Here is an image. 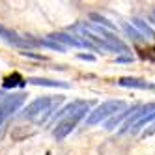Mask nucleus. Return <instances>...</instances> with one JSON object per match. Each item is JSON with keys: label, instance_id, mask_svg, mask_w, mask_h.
<instances>
[{"label": "nucleus", "instance_id": "obj_4", "mask_svg": "<svg viewBox=\"0 0 155 155\" xmlns=\"http://www.w3.org/2000/svg\"><path fill=\"white\" fill-rule=\"evenodd\" d=\"M86 112H88V108H81V110H77V112H73V114H69V116H65V120H62L60 124L56 125V129L52 131L54 138H56V140L65 138V137H68L69 133L75 129V125L82 120V116H84Z\"/></svg>", "mask_w": 155, "mask_h": 155}, {"label": "nucleus", "instance_id": "obj_14", "mask_svg": "<svg viewBox=\"0 0 155 155\" xmlns=\"http://www.w3.org/2000/svg\"><path fill=\"white\" fill-rule=\"evenodd\" d=\"M125 32H127V34H129L133 39H135V41H140V39H144V38L140 36V32H137L135 28H133V26H129V25H125Z\"/></svg>", "mask_w": 155, "mask_h": 155}, {"label": "nucleus", "instance_id": "obj_11", "mask_svg": "<svg viewBox=\"0 0 155 155\" xmlns=\"http://www.w3.org/2000/svg\"><path fill=\"white\" fill-rule=\"evenodd\" d=\"M137 108H138V107H133V108H129V110H124V112H120L118 116L110 118V120L107 121V125H105V127H107V129H114V127H116V125H118V124H120V121L124 120V118H127V116H133V114H135V112H137Z\"/></svg>", "mask_w": 155, "mask_h": 155}, {"label": "nucleus", "instance_id": "obj_18", "mask_svg": "<svg viewBox=\"0 0 155 155\" xmlns=\"http://www.w3.org/2000/svg\"><path fill=\"white\" fill-rule=\"evenodd\" d=\"M153 131H155V125H153Z\"/></svg>", "mask_w": 155, "mask_h": 155}, {"label": "nucleus", "instance_id": "obj_9", "mask_svg": "<svg viewBox=\"0 0 155 155\" xmlns=\"http://www.w3.org/2000/svg\"><path fill=\"white\" fill-rule=\"evenodd\" d=\"M120 86H125V88H150V90H155V84H150V82H144L140 79H133V77H121L118 81Z\"/></svg>", "mask_w": 155, "mask_h": 155}, {"label": "nucleus", "instance_id": "obj_1", "mask_svg": "<svg viewBox=\"0 0 155 155\" xmlns=\"http://www.w3.org/2000/svg\"><path fill=\"white\" fill-rule=\"evenodd\" d=\"M71 32L75 34H81V39L90 41L95 49H105V51H120V52H127V45L121 43L114 34L103 30L101 26H95V25H75L71 28Z\"/></svg>", "mask_w": 155, "mask_h": 155}, {"label": "nucleus", "instance_id": "obj_12", "mask_svg": "<svg viewBox=\"0 0 155 155\" xmlns=\"http://www.w3.org/2000/svg\"><path fill=\"white\" fill-rule=\"evenodd\" d=\"M25 82H26V81H25L19 73H13L12 77H6L4 82H2V86H4V88H13V86H23Z\"/></svg>", "mask_w": 155, "mask_h": 155}, {"label": "nucleus", "instance_id": "obj_6", "mask_svg": "<svg viewBox=\"0 0 155 155\" xmlns=\"http://www.w3.org/2000/svg\"><path fill=\"white\" fill-rule=\"evenodd\" d=\"M49 39L51 41H54V43H58V45H62L64 49H65V45H71V47H88V49H95L90 41H86V39H81L79 36H69V34H52V36H49Z\"/></svg>", "mask_w": 155, "mask_h": 155}, {"label": "nucleus", "instance_id": "obj_5", "mask_svg": "<svg viewBox=\"0 0 155 155\" xmlns=\"http://www.w3.org/2000/svg\"><path fill=\"white\" fill-rule=\"evenodd\" d=\"M25 99H26V95L25 94H15V95H8V97H4V101L0 103V125L4 124V121L12 116L15 110L25 103Z\"/></svg>", "mask_w": 155, "mask_h": 155}, {"label": "nucleus", "instance_id": "obj_19", "mask_svg": "<svg viewBox=\"0 0 155 155\" xmlns=\"http://www.w3.org/2000/svg\"><path fill=\"white\" fill-rule=\"evenodd\" d=\"M0 97H2V94H0Z\"/></svg>", "mask_w": 155, "mask_h": 155}, {"label": "nucleus", "instance_id": "obj_3", "mask_svg": "<svg viewBox=\"0 0 155 155\" xmlns=\"http://www.w3.org/2000/svg\"><path fill=\"white\" fill-rule=\"evenodd\" d=\"M124 107H125L124 101H105L103 105H99V107L94 110V112L88 116L86 125H95V124H99L101 120H105V118H108V116H112L116 110L124 108Z\"/></svg>", "mask_w": 155, "mask_h": 155}, {"label": "nucleus", "instance_id": "obj_15", "mask_svg": "<svg viewBox=\"0 0 155 155\" xmlns=\"http://www.w3.org/2000/svg\"><path fill=\"white\" fill-rule=\"evenodd\" d=\"M92 19H94V21H99V25H103V26H107V28H112V25H110V23H108L107 19H103V17H99V15H95V13L92 15Z\"/></svg>", "mask_w": 155, "mask_h": 155}, {"label": "nucleus", "instance_id": "obj_7", "mask_svg": "<svg viewBox=\"0 0 155 155\" xmlns=\"http://www.w3.org/2000/svg\"><path fill=\"white\" fill-rule=\"evenodd\" d=\"M51 97H39L36 101H32L26 108H25V118H36L39 112H49V107H51Z\"/></svg>", "mask_w": 155, "mask_h": 155}, {"label": "nucleus", "instance_id": "obj_16", "mask_svg": "<svg viewBox=\"0 0 155 155\" xmlns=\"http://www.w3.org/2000/svg\"><path fill=\"white\" fill-rule=\"evenodd\" d=\"M142 58H150V60H155V49L142 51Z\"/></svg>", "mask_w": 155, "mask_h": 155}, {"label": "nucleus", "instance_id": "obj_13", "mask_svg": "<svg viewBox=\"0 0 155 155\" xmlns=\"http://www.w3.org/2000/svg\"><path fill=\"white\" fill-rule=\"evenodd\" d=\"M133 25H135V26H137V28L140 30V36H142V38H144V34H146V36H148L150 39H155V32H153V30H151V28H150L148 25H144L142 21L135 19V21H133Z\"/></svg>", "mask_w": 155, "mask_h": 155}, {"label": "nucleus", "instance_id": "obj_10", "mask_svg": "<svg viewBox=\"0 0 155 155\" xmlns=\"http://www.w3.org/2000/svg\"><path fill=\"white\" fill-rule=\"evenodd\" d=\"M26 82L30 84H38V86H51V88H69L68 82H60V81H51V79H39V77H32Z\"/></svg>", "mask_w": 155, "mask_h": 155}, {"label": "nucleus", "instance_id": "obj_2", "mask_svg": "<svg viewBox=\"0 0 155 155\" xmlns=\"http://www.w3.org/2000/svg\"><path fill=\"white\" fill-rule=\"evenodd\" d=\"M155 120V105H144V107H138L137 112L133 114L125 124L121 127L120 133H138L146 124Z\"/></svg>", "mask_w": 155, "mask_h": 155}, {"label": "nucleus", "instance_id": "obj_17", "mask_svg": "<svg viewBox=\"0 0 155 155\" xmlns=\"http://www.w3.org/2000/svg\"><path fill=\"white\" fill-rule=\"evenodd\" d=\"M151 21H153V23H155V13H153V15H151Z\"/></svg>", "mask_w": 155, "mask_h": 155}, {"label": "nucleus", "instance_id": "obj_8", "mask_svg": "<svg viewBox=\"0 0 155 155\" xmlns=\"http://www.w3.org/2000/svg\"><path fill=\"white\" fill-rule=\"evenodd\" d=\"M0 38H6L9 43H13V45H17V47H32V45H38V41H32L28 38H21V36L15 34V32L4 28L2 25H0Z\"/></svg>", "mask_w": 155, "mask_h": 155}]
</instances>
